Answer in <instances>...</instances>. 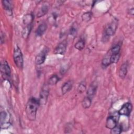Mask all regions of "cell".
I'll list each match as a JSON object with an SVG mask.
<instances>
[{"label": "cell", "mask_w": 134, "mask_h": 134, "mask_svg": "<svg viewBox=\"0 0 134 134\" xmlns=\"http://www.w3.org/2000/svg\"><path fill=\"white\" fill-rule=\"evenodd\" d=\"M39 105V99L35 97H31L28 100L25 110L27 117L29 120L34 121L36 119L37 111Z\"/></svg>", "instance_id": "obj_1"}, {"label": "cell", "mask_w": 134, "mask_h": 134, "mask_svg": "<svg viewBox=\"0 0 134 134\" xmlns=\"http://www.w3.org/2000/svg\"><path fill=\"white\" fill-rule=\"evenodd\" d=\"M12 125L11 115L5 110L2 111L0 115V126L1 128L6 129L8 128Z\"/></svg>", "instance_id": "obj_2"}, {"label": "cell", "mask_w": 134, "mask_h": 134, "mask_svg": "<svg viewBox=\"0 0 134 134\" xmlns=\"http://www.w3.org/2000/svg\"><path fill=\"white\" fill-rule=\"evenodd\" d=\"M13 59L16 66L19 69H22L24 64L23 56L20 48L17 45L14 48Z\"/></svg>", "instance_id": "obj_3"}, {"label": "cell", "mask_w": 134, "mask_h": 134, "mask_svg": "<svg viewBox=\"0 0 134 134\" xmlns=\"http://www.w3.org/2000/svg\"><path fill=\"white\" fill-rule=\"evenodd\" d=\"M120 115L118 112L113 113L108 117L106 122V127L108 129H111L118 125Z\"/></svg>", "instance_id": "obj_4"}, {"label": "cell", "mask_w": 134, "mask_h": 134, "mask_svg": "<svg viewBox=\"0 0 134 134\" xmlns=\"http://www.w3.org/2000/svg\"><path fill=\"white\" fill-rule=\"evenodd\" d=\"M49 94V86L48 84H44L42 87L40 92L39 99L40 105H44L46 104Z\"/></svg>", "instance_id": "obj_5"}, {"label": "cell", "mask_w": 134, "mask_h": 134, "mask_svg": "<svg viewBox=\"0 0 134 134\" xmlns=\"http://www.w3.org/2000/svg\"><path fill=\"white\" fill-rule=\"evenodd\" d=\"M48 50V48L45 47L36 55L35 58V63L37 65H41L44 62Z\"/></svg>", "instance_id": "obj_6"}, {"label": "cell", "mask_w": 134, "mask_h": 134, "mask_svg": "<svg viewBox=\"0 0 134 134\" xmlns=\"http://www.w3.org/2000/svg\"><path fill=\"white\" fill-rule=\"evenodd\" d=\"M117 28V23L116 21H112L105 29V37L109 38L114 35Z\"/></svg>", "instance_id": "obj_7"}, {"label": "cell", "mask_w": 134, "mask_h": 134, "mask_svg": "<svg viewBox=\"0 0 134 134\" xmlns=\"http://www.w3.org/2000/svg\"><path fill=\"white\" fill-rule=\"evenodd\" d=\"M0 70L3 76L5 77V78L10 77L11 73L10 68L8 64V62L6 60H4L1 62L0 65Z\"/></svg>", "instance_id": "obj_8"}, {"label": "cell", "mask_w": 134, "mask_h": 134, "mask_svg": "<svg viewBox=\"0 0 134 134\" xmlns=\"http://www.w3.org/2000/svg\"><path fill=\"white\" fill-rule=\"evenodd\" d=\"M132 105L129 103H126L124 104L121 108L118 110V113L120 115H125L127 116H129L132 111Z\"/></svg>", "instance_id": "obj_9"}, {"label": "cell", "mask_w": 134, "mask_h": 134, "mask_svg": "<svg viewBox=\"0 0 134 134\" xmlns=\"http://www.w3.org/2000/svg\"><path fill=\"white\" fill-rule=\"evenodd\" d=\"M67 47V42L66 40H63L54 49V53L56 54L63 55L66 50Z\"/></svg>", "instance_id": "obj_10"}, {"label": "cell", "mask_w": 134, "mask_h": 134, "mask_svg": "<svg viewBox=\"0 0 134 134\" xmlns=\"http://www.w3.org/2000/svg\"><path fill=\"white\" fill-rule=\"evenodd\" d=\"M97 88V84L96 82H92L90 85L86 92V96L93 99L94 96L95 95Z\"/></svg>", "instance_id": "obj_11"}, {"label": "cell", "mask_w": 134, "mask_h": 134, "mask_svg": "<svg viewBox=\"0 0 134 134\" xmlns=\"http://www.w3.org/2000/svg\"><path fill=\"white\" fill-rule=\"evenodd\" d=\"M73 82L71 80H69L66 82H65L61 87V92L63 95L66 94V93L69 92L73 86Z\"/></svg>", "instance_id": "obj_12"}, {"label": "cell", "mask_w": 134, "mask_h": 134, "mask_svg": "<svg viewBox=\"0 0 134 134\" xmlns=\"http://www.w3.org/2000/svg\"><path fill=\"white\" fill-rule=\"evenodd\" d=\"M2 2L3 7H4V9L6 10L7 14L9 16L12 15V14H13L12 7V4H10V1L4 0V1H2Z\"/></svg>", "instance_id": "obj_13"}, {"label": "cell", "mask_w": 134, "mask_h": 134, "mask_svg": "<svg viewBox=\"0 0 134 134\" xmlns=\"http://www.w3.org/2000/svg\"><path fill=\"white\" fill-rule=\"evenodd\" d=\"M47 28V25L45 23L40 24L36 31V35L37 36H41L46 31Z\"/></svg>", "instance_id": "obj_14"}, {"label": "cell", "mask_w": 134, "mask_h": 134, "mask_svg": "<svg viewBox=\"0 0 134 134\" xmlns=\"http://www.w3.org/2000/svg\"><path fill=\"white\" fill-rule=\"evenodd\" d=\"M34 17L32 14H27L25 15L23 18V21L24 25L26 26L32 25V23L34 20Z\"/></svg>", "instance_id": "obj_15"}, {"label": "cell", "mask_w": 134, "mask_h": 134, "mask_svg": "<svg viewBox=\"0 0 134 134\" xmlns=\"http://www.w3.org/2000/svg\"><path fill=\"white\" fill-rule=\"evenodd\" d=\"M127 68H128V64L126 62L121 65L119 70V73H118L119 76L121 79H124L126 76V74L127 73Z\"/></svg>", "instance_id": "obj_16"}, {"label": "cell", "mask_w": 134, "mask_h": 134, "mask_svg": "<svg viewBox=\"0 0 134 134\" xmlns=\"http://www.w3.org/2000/svg\"><path fill=\"white\" fill-rule=\"evenodd\" d=\"M32 27V25H30L26 26V27L23 29L21 32V35L23 38L27 39L29 37L30 34V32L31 31Z\"/></svg>", "instance_id": "obj_17"}, {"label": "cell", "mask_w": 134, "mask_h": 134, "mask_svg": "<svg viewBox=\"0 0 134 134\" xmlns=\"http://www.w3.org/2000/svg\"><path fill=\"white\" fill-rule=\"evenodd\" d=\"M48 9H49L48 6L47 5H43L39 9V10L37 14V17L39 18V17L43 16L48 13Z\"/></svg>", "instance_id": "obj_18"}, {"label": "cell", "mask_w": 134, "mask_h": 134, "mask_svg": "<svg viewBox=\"0 0 134 134\" xmlns=\"http://www.w3.org/2000/svg\"><path fill=\"white\" fill-rule=\"evenodd\" d=\"M92 99L86 96L82 102V106L83 108L87 109L89 108L92 104Z\"/></svg>", "instance_id": "obj_19"}, {"label": "cell", "mask_w": 134, "mask_h": 134, "mask_svg": "<svg viewBox=\"0 0 134 134\" xmlns=\"http://www.w3.org/2000/svg\"><path fill=\"white\" fill-rule=\"evenodd\" d=\"M60 80V78L57 74H54L52 75L48 80V83L50 85H55Z\"/></svg>", "instance_id": "obj_20"}, {"label": "cell", "mask_w": 134, "mask_h": 134, "mask_svg": "<svg viewBox=\"0 0 134 134\" xmlns=\"http://www.w3.org/2000/svg\"><path fill=\"white\" fill-rule=\"evenodd\" d=\"M84 46L85 41L84 40V39H81L78 41H77V42L74 45L75 48L78 50H82L84 48Z\"/></svg>", "instance_id": "obj_21"}, {"label": "cell", "mask_w": 134, "mask_h": 134, "mask_svg": "<svg viewBox=\"0 0 134 134\" xmlns=\"http://www.w3.org/2000/svg\"><path fill=\"white\" fill-rule=\"evenodd\" d=\"M86 82L85 81H83L82 82H81L78 87H77V92L79 93H83L84 92H85V91L86 90Z\"/></svg>", "instance_id": "obj_22"}, {"label": "cell", "mask_w": 134, "mask_h": 134, "mask_svg": "<svg viewBox=\"0 0 134 134\" xmlns=\"http://www.w3.org/2000/svg\"><path fill=\"white\" fill-rule=\"evenodd\" d=\"M92 17V13L90 12H85L82 15V19L83 21L87 22L89 21Z\"/></svg>", "instance_id": "obj_23"}, {"label": "cell", "mask_w": 134, "mask_h": 134, "mask_svg": "<svg viewBox=\"0 0 134 134\" xmlns=\"http://www.w3.org/2000/svg\"><path fill=\"white\" fill-rule=\"evenodd\" d=\"M110 133L111 134H119L122 132V126L121 125H117L113 129H110Z\"/></svg>", "instance_id": "obj_24"}, {"label": "cell", "mask_w": 134, "mask_h": 134, "mask_svg": "<svg viewBox=\"0 0 134 134\" xmlns=\"http://www.w3.org/2000/svg\"><path fill=\"white\" fill-rule=\"evenodd\" d=\"M110 63H116L118 62L120 58V53L117 54H111L109 55Z\"/></svg>", "instance_id": "obj_25"}, {"label": "cell", "mask_w": 134, "mask_h": 134, "mask_svg": "<svg viewBox=\"0 0 134 134\" xmlns=\"http://www.w3.org/2000/svg\"><path fill=\"white\" fill-rule=\"evenodd\" d=\"M120 46L119 44H116L111 48L110 51L111 54H117L120 53Z\"/></svg>", "instance_id": "obj_26"}, {"label": "cell", "mask_w": 134, "mask_h": 134, "mask_svg": "<svg viewBox=\"0 0 134 134\" xmlns=\"http://www.w3.org/2000/svg\"><path fill=\"white\" fill-rule=\"evenodd\" d=\"M111 64L110 61V57H105L102 61V65L104 67H107L109 65Z\"/></svg>", "instance_id": "obj_27"}, {"label": "cell", "mask_w": 134, "mask_h": 134, "mask_svg": "<svg viewBox=\"0 0 134 134\" xmlns=\"http://www.w3.org/2000/svg\"><path fill=\"white\" fill-rule=\"evenodd\" d=\"M70 33L73 36H76V33H77V29H76V28L75 27H74V26H72L71 27V28L70 29Z\"/></svg>", "instance_id": "obj_28"}, {"label": "cell", "mask_w": 134, "mask_h": 134, "mask_svg": "<svg viewBox=\"0 0 134 134\" xmlns=\"http://www.w3.org/2000/svg\"><path fill=\"white\" fill-rule=\"evenodd\" d=\"M130 14L133 15V8H131L130 9Z\"/></svg>", "instance_id": "obj_29"}]
</instances>
